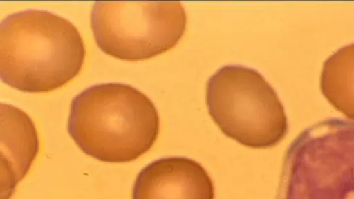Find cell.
Segmentation results:
<instances>
[{"label":"cell","mask_w":354,"mask_h":199,"mask_svg":"<svg viewBox=\"0 0 354 199\" xmlns=\"http://www.w3.org/2000/svg\"><path fill=\"white\" fill-rule=\"evenodd\" d=\"M85 47L68 19L43 10L10 14L0 25V76L17 90L44 93L78 75Z\"/></svg>","instance_id":"6da1fadb"},{"label":"cell","mask_w":354,"mask_h":199,"mask_svg":"<svg viewBox=\"0 0 354 199\" xmlns=\"http://www.w3.org/2000/svg\"><path fill=\"white\" fill-rule=\"evenodd\" d=\"M209 113L227 137L250 148L274 146L287 121L274 88L257 70L239 64L219 68L207 82Z\"/></svg>","instance_id":"3957f363"},{"label":"cell","mask_w":354,"mask_h":199,"mask_svg":"<svg viewBox=\"0 0 354 199\" xmlns=\"http://www.w3.org/2000/svg\"><path fill=\"white\" fill-rule=\"evenodd\" d=\"M186 24L179 1H96L91 12L97 46L126 61L147 59L172 48Z\"/></svg>","instance_id":"277c9868"},{"label":"cell","mask_w":354,"mask_h":199,"mask_svg":"<svg viewBox=\"0 0 354 199\" xmlns=\"http://www.w3.org/2000/svg\"><path fill=\"white\" fill-rule=\"evenodd\" d=\"M160 129L158 111L143 93L123 83L93 85L71 104L68 131L77 146L100 161L127 162L147 153Z\"/></svg>","instance_id":"7a4b0ae2"},{"label":"cell","mask_w":354,"mask_h":199,"mask_svg":"<svg viewBox=\"0 0 354 199\" xmlns=\"http://www.w3.org/2000/svg\"><path fill=\"white\" fill-rule=\"evenodd\" d=\"M1 150L7 167L17 171L18 182L28 171L39 151L37 133L31 118L21 109L1 104Z\"/></svg>","instance_id":"8992f818"},{"label":"cell","mask_w":354,"mask_h":199,"mask_svg":"<svg viewBox=\"0 0 354 199\" xmlns=\"http://www.w3.org/2000/svg\"><path fill=\"white\" fill-rule=\"evenodd\" d=\"M214 187L205 169L185 157L156 160L138 174L132 199H214Z\"/></svg>","instance_id":"5b68a950"}]
</instances>
